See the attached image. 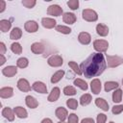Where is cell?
<instances>
[{
	"instance_id": "cell-37",
	"label": "cell",
	"mask_w": 123,
	"mask_h": 123,
	"mask_svg": "<svg viewBox=\"0 0 123 123\" xmlns=\"http://www.w3.org/2000/svg\"><path fill=\"white\" fill-rule=\"evenodd\" d=\"M67 6L71 10H77L79 7V1L78 0H69L67 2Z\"/></svg>"
},
{
	"instance_id": "cell-18",
	"label": "cell",
	"mask_w": 123,
	"mask_h": 123,
	"mask_svg": "<svg viewBox=\"0 0 123 123\" xmlns=\"http://www.w3.org/2000/svg\"><path fill=\"white\" fill-rule=\"evenodd\" d=\"M31 51L34 53V54H37V55H39L41 54L43 51H44V46L42 43L40 42H35L31 45Z\"/></svg>"
},
{
	"instance_id": "cell-25",
	"label": "cell",
	"mask_w": 123,
	"mask_h": 123,
	"mask_svg": "<svg viewBox=\"0 0 123 123\" xmlns=\"http://www.w3.org/2000/svg\"><path fill=\"white\" fill-rule=\"evenodd\" d=\"M63 75H64V71H63V70H58V71L55 72V73L53 74V76L51 77V83H52V84L58 83L59 81L62 80V78L63 77Z\"/></svg>"
},
{
	"instance_id": "cell-24",
	"label": "cell",
	"mask_w": 123,
	"mask_h": 123,
	"mask_svg": "<svg viewBox=\"0 0 123 123\" xmlns=\"http://www.w3.org/2000/svg\"><path fill=\"white\" fill-rule=\"evenodd\" d=\"M13 111L16 114V116L19 117V118H26L28 116L27 111L24 108H22V107H15L13 109Z\"/></svg>"
},
{
	"instance_id": "cell-27",
	"label": "cell",
	"mask_w": 123,
	"mask_h": 123,
	"mask_svg": "<svg viewBox=\"0 0 123 123\" xmlns=\"http://www.w3.org/2000/svg\"><path fill=\"white\" fill-rule=\"evenodd\" d=\"M118 86H119V85H118L117 82H112V81L106 82V83H105V90H106L107 92H109V91H111V90H112V89L118 87Z\"/></svg>"
},
{
	"instance_id": "cell-35",
	"label": "cell",
	"mask_w": 123,
	"mask_h": 123,
	"mask_svg": "<svg viewBox=\"0 0 123 123\" xmlns=\"http://www.w3.org/2000/svg\"><path fill=\"white\" fill-rule=\"evenodd\" d=\"M66 105H67V107H68L69 109H71V110H76V109L78 108V102H77L76 99H73V98L68 99V100L66 101Z\"/></svg>"
},
{
	"instance_id": "cell-4",
	"label": "cell",
	"mask_w": 123,
	"mask_h": 123,
	"mask_svg": "<svg viewBox=\"0 0 123 123\" xmlns=\"http://www.w3.org/2000/svg\"><path fill=\"white\" fill-rule=\"evenodd\" d=\"M107 61H108V66L109 67H116L123 63V58L119 56H109L107 55Z\"/></svg>"
},
{
	"instance_id": "cell-28",
	"label": "cell",
	"mask_w": 123,
	"mask_h": 123,
	"mask_svg": "<svg viewBox=\"0 0 123 123\" xmlns=\"http://www.w3.org/2000/svg\"><path fill=\"white\" fill-rule=\"evenodd\" d=\"M91 100H92L91 99V95L88 94V93H86V94H84V95L81 96L80 103H81L82 106H86V105H88L91 102Z\"/></svg>"
},
{
	"instance_id": "cell-48",
	"label": "cell",
	"mask_w": 123,
	"mask_h": 123,
	"mask_svg": "<svg viewBox=\"0 0 123 123\" xmlns=\"http://www.w3.org/2000/svg\"><path fill=\"white\" fill-rule=\"evenodd\" d=\"M110 123H114V122H113V121H111V122H110Z\"/></svg>"
},
{
	"instance_id": "cell-11",
	"label": "cell",
	"mask_w": 123,
	"mask_h": 123,
	"mask_svg": "<svg viewBox=\"0 0 123 123\" xmlns=\"http://www.w3.org/2000/svg\"><path fill=\"white\" fill-rule=\"evenodd\" d=\"M33 89L39 93H46L47 92V86L42 82H35L32 86Z\"/></svg>"
},
{
	"instance_id": "cell-30",
	"label": "cell",
	"mask_w": 123,
	"mask_h": 123,
	"mask_svg": "<svg viewBox=\"0 0 123 123\" xmlns=\"http://www.w3.org/2000/svg\"><path fill=\"white\" fill-rule=\"evenodd\" d=\"M74 85L76 86L80 87L83 90H86L87 89V84L84 80H82V79H76V80H74Z\"/></svg>"
},
{
	"instance_id": "cell-31",
	"label": "cell",
	"mask_w": 123,
	"mask_h": 123,
	"mask_svg": "<svg viewBox=\"0 0 123 123\" xmlns=\"http://www.w3.org/2000/svg\"><path fill=\"white\" fill-rule=\"evenodd\" d=\"M11 50H12L14 54H16V55H19V54L22 53V47H21V45H20L18 42H13V43L11 45Z\"/></svg>"
},
{
	"instance_id": "cell-23",
	"label": "cell",
	"mask_w": 123,
	"mask_h": 123,
	"mask_svg": "<svg viewBox=\"0 0 123 123\" xmlns=\"http://www.w3.org/2000/svg\"><path fill=\"white\" fill-rule=\"evenodd\" d=\"M21 36H22V31H21V29L18 28V27H14V28L12 30L11 34H10V38H11V39H13V40H16V39H19V38L21 37Z\"/></svg>"
},
{
	"instance_id": "cell-46",
	"label": "cell",
	"mask_w": 123,
	"mask_h": 123,
	"mask_svg": "<svg viewBox=\"0 0 123 123\" xmlns=\"http://www.w3.org/2000/svg\"><path fill=\"white\" fill-rule=\"evenodd\" d=\"M0 57H1V62H0V64L2 65V64H4L6 62V59H5L4 55H0Z\"/></svg>"
},
{
	"instance_id": "cell-36",
	"label": "cell",
	"mask_w": 123,
	"mask_h": 123,
	"mask_svg": "<svg viewBox=\"0 0 123 123\" xmlns=\"http://www.w3.org/2000/svg\"><path fill=\"white\" fill-rule=\"evenodd\" d=\"M76 92H77L76 89H75L73 86H65V87L63 88V93H64L65 95H69V96L75 95Z\"/></svg>"
},
{
	"instance_id": "cell-10",
	"label": "cell",
	"mask_w": 123,
	"mask_h": 123,
	"mask_svg": "<svg viewBox=\"0 0 123 123\" xmlns=\"http://www.w3.org/2000/svg\"><path fill=\"white\" fill-rule=\"evenodd\" d=\"M2 73L6 77L11 78V77L14 76L17 73V68L15 66H13V65H9V66H6L5 68L2 69Z\"/></svg>"
},
{
	"instance_id": "cell-15",
	"label": "cell",
	"mask_w": 123,
	"mask_h": 123,
	"mask_svg": "<svg viewBox=\"0 0 123 123\" xmlns=\"http://www.w3.org/2000/svg\"><path fill=\"white\" fill-rule=\"evenodd\" d=\"M41 23H42V26L46 29H52L56 26V20L53 19V18H49V17H44L42 18L41 20Z\"/></svg>"
},
{
	"instance_id": "cell-43",
	"label": "cell",
	"mask_w": 123,
	"mask_h": 123,
	"mask_svg": "<svg viewBox=\"0 0 123 123\" xmlns=\"http://www.w3.org/2000/svg\"><path fill=\"white\" fill-rule=\"evenodd\" d=\"M81 123H94V121H93L92 118H89L88 117V118H84Z\"/></svg>"
},
{
	"instance_id": "cell-33",
	"label": "cell",
	"mask_w": 123,
	"mask_h": 123,
	"mask_svg": "<svg viewBox=\"0 0 123 123\" xmlns=\"http://www.w3.org/2000/svg\"><path fill=\"white\" fill-rule=\"evenodd\" d=\"M28 59L27 58H19L16 62V65L19 67V68H25L28 66Z\"/></svg>"
},
{
	"instance_id": "cell-13",
	"label": "cell",
	"mask_w": 123,
	"mask_h": 123,
	"mask_svg": "<svg viewBox=\"0 0 123 123\" xmlns=\"http://www.w3.org/2000/svg\"><path fill=\"white\" fill-rule=\"evenodd\" d=\"M90 88H91V91L94 94L100 93V91H101V82H100V80L99 79L92 80L91 83H90Z\"/></svg>"
},
{
	"instance_id": "cell-14",
	"label": "cell",
	"mask_w": 123,
	"mask_h": 123,
	"mask_svg": "<svg viewBox=\"0 0 123 123\" xmlns=\"http://www.w3.org/2000/svg\"><path fill=\"white\" fill-rule=\"evenodd\" d=\"M60 93H61V90H60L59 87L56 86V87L52 88V90H51V92H50L47 100L49 102H55V101H57L59 99V97H60Z\"/></svg>"
},
{
	"instance_id": "cell-17",
	"label": "cell",
	"mask_w": 123,
	"mask_h": 123,
	"mask_svg": "<svg viewBox=\"0 0 123 123\" xmlns=\"http://www.w3.org/2000/svg\"><path fill=\"white\" fill-rule=\"evenodd\" d=\"M55 114H56V116H57L61 121H64V120L66 119L67 115H68L67 111H66L64 108H62V107L58 108V109L56 110V111H55Z\"/></svg>"
},
{
	"instance_id": "cell-1",
	"label": "cell",
	"mask_w": 123,
	"mask_h": 123,
	"mask_svg": "<svg viewBox=\"0 0 123 123\" xmlns=\"http://www.w3.org/2000/svg\"><path fill=\"white\" fill-rule=\"evenodd\" d=\"M107 63L103 54L101 53H92L86 60H85L80 68L82 73L86 78H92L101 75L106 69Z\"/></svg>"
},
{
	"instance_id": "cell-7",
	"label": "cell",
	"mask_w": 123,
	"mask_h": 123,
	"mask_svg": "<svg viewBox=\"0 0 123 123\" xmlns=\"http://www.w3.org/2000/svg\"><path fill=\"white\" fill-rule=\"evenodd\" d=\"M17 87L19 90L23 91V92H28L31 90V86H30V84L29 82L26 80V79H19L18 82H17Z\"/></svg>"
},
{
	"instance_id": "cell-41",
	"label": "cell",
	"mask_w": 123,
	"mask_h": 123,
	"mask_svg": "<svg viewBox=\"0 0 123 123\" xmlns=\"http://www.w3.org/2000/svg\"><path fill=\"white\" fill-rule=\"evenodd\" d=\"M107 120V116L104 113H99L97 115V123H105Z\"/></svg>"
},
{
	"instance_id": "cell-22",
	"label": "cell",
	"mask_w": 123,
	"mask_h": 123,
	"mask_svg": "<svg viewBox=\"0 0 123 123\" xmlns=\"http://www.w3.org/2000/svg\"><path fill=\"white\" fill-rule=\"evenodd\" d=\"M95 105L100 108L101 110L105 111H109V104L107 103V101L103 98H96L95 99Z\"/></svg>"
},
{
	"instance_id": "cell-16",
	"label": "cell",
	"mask_w": 123,
	"mask_h": 123,
	"mask_svg": "<svg viewBox=\"0 0 123 123\" xmlns=\"http://www.w3.org/2000/svg\"><path fill=\"white\" fill-rule=\"evenodd\" d=\"M13 95V89L11 86L2 87L0 89V96L1 98H10Z\"/></svg>"
},
{
	"instance_id": "cell-9",
	"label": "cell",
	"mask_w": 123,
	"mask_h": 123,
	"mask_svg": "<svg viewBox=\"0 0 123 123\" xmlns=\"http://www.w3.org/2000/svg\"><path fill=\"white\" fill-rule=\"evenodd\" d=\"M78 40L80 43H82L84 45H87L91 40V37L86 32H81L78 36Z\"/></svg>"
},
{
	"instance_id": "cell-6",
	"label": "cell",
	"mask_w": 123,
	"mask_h": 123,
	"mask_svg": "<svg viewBox=\"0 0 123 123\" xmlns=\"http://www.w3.org/2000/svg\"><path fill=\"white\" fill-rule=\"evenodd\" d=\"M47 13L53 16H60L62 13V9L59 5H51L47 9Z\"/></svg>"
},
{
	"instance_id": "cell-40",
	"label": "cell",
	"mask_w": 123,
	"mask_h": 123,
	"mask_svg": "<svg viewBox=\"0 0 123 123\" xmlns=\"http://www.w3.org/2000/svg\"><path fill=\"white\" fill-rule=\"evenodd\" d=\"M79 118L77 116V114L75 113H70L68 116V123H78Z\"/></svg>"
},
{
	"instance_id": "cell-21",
	"label": "cell",
	"mask_w": 123,
	"mask_h": 123,
	"mask_svg": "<svg viewBox=\"0 0 123 123\" xmlns=\"http://www.w3.org/2000/svg\"><path fill=\"white\" fill-rule=\"evenodd\" d=\"M2 115L6 119H8L9 121H13V119H14V111L11 108H5V109H3Z\"/></svg>"
},
{
	"instance_id": "cell-39",
	"label": "cell",
	"mask_w": 123,
	"mask_h": 123,
	"mask_svg": "<svg viewBox=\"0 0 123 123\" xmlns=\"http://www.w3.org/2000/svg\"><path fill=\"white\" fill-rule=\"evenodd\" d=\"M113 114H119L123 111V105H117V106H113L112 110H111Z\"/></svg>"
},
{
	"instance_id": "cell-38",
	"label": "cell",
	"mask_w": 123,
	"mask_h": 123,
	"mask_svg": "<svg viewBox=\"0 0 123 123\" xmlns=\"http://www.w3.org/2000/svg\"><path fill=\"white\" fill-rule=\"evenodd\" d=\"M36 1L35 0H23L22 1V5L23 6H25L26 8H29V9H31V8H33L35 5H36Z\"/></svg>"
},
{
	"instance_id": "cell-34",
	"label": "cell",
	"mask_w": 123,
	"mask_h": 123,
	"mask_svg": "<svg viewBox=\"0 0 123 123\" xmlns=\"http://www.w3.org/2000/svg\"><path fill=\"white\" fill-rule=\"evenodd\" d=\"M68 65L71 67V69L75 72V73H77L78 75H81L82 74V70H81V68L79 67V65L75 62H68Z\"/></svg>"
},
{
	"instance_id": "cell-32",
	"label": "cell",
	"mask_w": 123,
	"mask_h": 123,
	"mask_svg": "<svg viewBox=\"0 0 123 123\" xmlns=\"http://www.w3.org/2000/svg\"><path fill=\"white\" fill-rule=\"evenodd\" d=\"M56 31H58L59 33L64 34V35H67V34H70L71 33V29L69 27H66V26H63V25H58V26H56Z\"/></svg>"
},
{
	"instance_id": "cell-29",
	"label": "cell",
	"mask_w": 123,
	"mask_h": 123,
	"mask_svg": "<svg viewBox=\"0 0 123 123\" xmlns=\"http://www.w3.org/2000/svg\"><path fill=\"white\" fill-rule=\"evenodd\" d=\"M121 99H122V90L118 88L114 90V92L112 93V101L114 103H119L121 102Z\"/></svg>"
},
{
	"instance_id": "cell-20",
	"label": "cell",
	"mask_w": 123,
	"mask_h": 123,
	"mask_svg": "<svg viewBox=\"0 0 123 123\" xmlns=\"http://www.w3.org/2000/svg\"><path fill=\"white\" fill-rule=\"evenodd\" d=\"M25 103H26V105H27L30 109H36V108L38 106V102L36 100L35 97H33V96H31V95L26 96V98H25Z\"/></svg>"
},
{
	"instance_id": "cell-2",
	"label": "cell",
	"mask_w": 123,
	"mask_h": 123,
	"mask_svg": "<svg viewBox=\"0 0 123 123\" xmlns=\"http://www.w3.org/2000/svg\"><path fill=\"white\" fill-rule=\"evenodd\" d=\"M83 14V18L88 22H94L98 19V15H97V12L93 10H90V9H86L83 11L82 12Z\"/></svg>"
},
{
	"instance_id": "cell-5",
	"label": "cell",
	"mask_w": 123,
	"mask_h": 123,
	"mask_svg": "<svg viewBox=\"0 0 123 123\" xmlns=\"http://www.w3.org/2000/svg\"><path fill=\"white\" fill-rule=\"evenodd\" d=\"M47 62L50 66H53V67H59V66L62 65V63H63L62 58L59 55H52L51 57L48 58Z\"/></svg>"
},
{
	"instance_id": "cell-26",
	"label": "cell",
	"mask_w": 123,
	"mask_h": 123,
	"mask_svg": "<svg viewBox=\"0 0 123 123\" xmlns=\"http://www.w3.org/2000/svg\"><path fill=\"white\" fill-rule=\"evenodd\" d=\"M11 26H12L11 21H9V20H7V19H2V20L0 21V30H1L3 33L8 32V31L11 29Z\"/></svg>"
},
{
	"instance_id": "cell-12",
	"label": "cell",
	"mask_w": 123,
	"mask_h": 123,
	"mask_svg": "<svg viewBox=\"0 0 123 123\" xmlns=\"http://www.w3.org/2000/svg\"><path fill=\"white\" fill-rule=\"evenodd\" d=\"M96 33L101 37H106L109 34V28L107 25L103 23H99L96 26Z\"/></svg>"
},
{
	"instance_id": "cell-19",
	"label": "cell",
	"mask_w": 123,
	"mask_h": 123,
	"mask_svg": "<svg viewBox=\"0 0 123 123\" xmlns=\"http://www.w3.org/2000/svg\"><path fill=\"white\" fill-rule=\"evenodd\" d=\"M62 20L64 23L67 24H74L76 21V15L72 12H65L62 15Z\"/></svg>"
},
{
	"instance_id": "cell-3",
	"label": "cell",
	"mask_w": 123,
	"mask_h": 123,
	"mask_svg": "<svg viewBox=\"0 0 123 123\" xmlns=\"http://www.w3.org/2000/svg\"><path fill=\"white\" fill-rule=\"evenodd\" d=\"M93 47L98 53L106 52L109 47V42L104 39H96L93 42Z\"/></svg>"
},
{
	"instance_id": "cell-47",
	"label": "cell",
	"mask_w": 123,
	"mask_h": 123,
	"mask_svg": "<svg viewBox=\"0 0 123 123\" xmlns=\"http://www.w3.org/2000/svg\"><path fill=\"white\" fill-rule=\"evenodd\" d=\"M58 123H64L63 121H60V122H58Z\"/></svg>"
},
{
	"instance_id": "cell-42",
	"label": "cell",
	"mask_w": 123,
	"mask_h": 123,
	"mask_svg": "<svg viewBox=\"0 0 123 123\" xmlns=\"http://www.w3.org/2000/svg\"><path fill=\"white\" fill-rule=\"evenodd\" d=\"M0 48H1V51H0V55H4L5 52H6V46L3 42H0Z\"/></svg>"
},
{
	"instance_id": "cell-45",
	"label": "cell",
	"mask_w": 123,
	"mask_h": 123,
	"mask_svg": "<svg viewBox=\"0 0 123 123\" xmlns=\"http://www.w3.org/2000/svg\"><path fill=\"white\" fill-rule=\"evenodd\" d=\"M41 123H53V121H52L50 118H44V119L41 121Z\"/></svg>"
},
{
	"instance_id": "cell-49",
	"label": "cell",
	"mask_w": 123,
	"mask_h": 123,
	"mask_svg": "<svg viewBox=\"0 0 123 123\" xmlns=\"http://www.w3.org/2000/svg\"><path fill=\"white\" fill-rule=\"evenodd\" d=\"M122 85H123V79H122Z\"/></svg>"
},
{
	"instance_id": "cell-44",
	"label": "cell",
	"mask_w": 123,
	"mask_h": 123,
	"mask_svg": "<svg viewBox=\"0 0 123 123\" xmlns=\"http://www.w3.org/2000/svg\"><path fill=\"white\" fill-rule=\"evenodd\" d=\"M0 4H1V9H0V12H4V10H5V8H6V3H5V1L1 0V1H0Z\"/></svg>"
},
{
	"instance_id": "cell-8",
	"label": "cell",
	"mask_w": 123,
	"mask_h": 123,
	"mask_svg": "<svg viewBox=\"0 0 123 123\" xmlns=\"http://www.w3.org/2000/svg\"><path fill=\"white\" fill-rule=\"evenodd\" d=\"M24 28L28 33H35L38 30V24L34 20H29L25 23Z\"/></svg>"
}]
</instances>
